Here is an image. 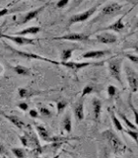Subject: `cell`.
<instances>
[{
  "instance_id": "cell-29",
  "label": "cell",
  "mask_w": 138,
  "mask_h": 158,
  "mask_svg": "<svg viewBox=\"0 0 138 158\" xmlns=\"http://www.w3.org/2000/svg\"><path fill=\"white\" fill-rule=\"evenodd\" d=\"M67 106V102L64 101V100H61V101H58L56 103V109H57V114H61L64 110H65V108Z\"/></svg>"
},
{
  "instance_id": "cell-28",
  "label": "cell",
  "mask_w": 138,
  "mask_h": 158,
  "mask_svg": "<svg viewBox=\"0 0 138 158\" xmlns=\"http://www.w3.org/2000/svg\"><path fill=\"white\" fill-rule=\"evenodd\" d=\"M12 152L18 158H23L26 156V150L24 148H12Z\"/></svg>"
},
{
  "instance_id": "cell-4",
  "label": "cell",
  "mask_w": 138,
  "mask_h": 158,
  "mask_svg": "<svg viewBox=\"0 0 138 158\" xmlns=\"http://www.w3.org/2000/svg\"><path fill=\"white\" fill-rule=\"evenodd\" d=\"M98 7H99V5H96V6L88 9V10H86V11H84V12L72 15V16L70 17V19L68 20V27H70L71 25L75 24V23L86 21V20H88L89 18L92 17L93 15L95 14V12L98 10Z\"/></svg>"
},
{
  "instance_id": "cell-34",
  "label": "cell",
  "mask_w": 138,
  "mask_h": 158,
  "mask_svg": "<svg viewBox=\"0 0 138 158\" xmlns=\"http://www.w3.org/2000/svg\"><path fill=\"white\" fill-rule=\"evenodd\" d=\"M19 138H20V140H21L22 144H23L24 146H28V145H29V137H28V135L19 136Z\"/></svg>"
},
{
  "instance_id": "cell-31",
  "label": "cell",
  "mask_w": 138,
  "mask_h": 158,
  "mask_svg": "<svg viewBox=\"0 0 138 158\" xmlns=\"http://www.w3.org/2000/svg\"><path fill=\"white\" fill-rule=\"evenodd\" d=\"M39 113H41V115L43 116V117H51V111L49 110V109L46 108V107H41L39 108Z\"/></svg>"
},
{
  "instance_id": "cell-2",
  "label": "cell",
  "mask_w": 138,
  "mask_h": 158,
  "mask_svg": "<svg viewBox=\"0 0 138 158\" xmlns=\"http://www.w3.org/2000/svg\"><path fill=\"white\" fill-rule=\"evenodd\" d=\"M123 61L122 57H113L108 61V71L110 75L116 79V81L120 82L121 86H123V83L121 80V63Z\"/></svg>"
},
{
  "instance_id": "cell-17",
  "label": "cell",
  "mask_w": 138,
  "mask_h": 158,
  "mask_svg": "<svg viewBox=\"0 0 138 158\" xmlns=\"http://www.w3.org/2000/svg\"><path fill=\"white\" fill-rule=\"evenodd\" d=\"M3 116L7 118V120H9L10 122H11L13 125L15 127H17L19 130H22L23 127H26V123H25L21 118L16 117V116H11V115H5V114H3Z\"/></svg>"
},
{
  "instance_id": "cell-16",
  "label": "cell",
  "mask_w": 138,
  "mask_h": 158,
  "mask_svg": "<svg viewBox=\"0 0 138 158\" xmlns=\"http://www.w3.org/2000/svg\"><path fill=\"white\" fill-rule=\"evenodd\" d=\"M36 130L38 131V135H39V137H41L43 141L51 142V143L52 142V137L53 136H51L49 132L47 131V130L43 126H41V125L36 126Z\"/></svg>"
},
{
  "instance_id": "cell-35",
  "label": "cell",
  "mask_w": 138,
  "mask_h": 158,
  "mask_svg": "<svg viewBox=\"0 0 138 158\" xmlns=\"http://www.w3.org/2000/svg\"><path fill=\"white\" fill-rule=\"evenodd\" d=\"M18 108L20 109V110H22V111H28V109H29V106H28V104L27 103H25V102H21V103H19L18 104Z\"/></svg>"
},
{
  "instance_id": "cell-22",
  "label": "cell",
  "mask_w": 138,
  "mask_h": 158,
  "mask_svg": "<svg viewBox=\"0 0 138 158\" xmlns=\"http://www.w3.org/2000/svg\"><path fill=\"white\" fill-rule=\"evenodd\" d=\"M34 92L30 90L28 88H24V87H21L18 89V95L20 98H29L31 96H34Z\"/></svg>"
},
{
  "instance_id": "cell-39",
  "label": "cell",
  "mask_w": 138,
  "mask_h": 158,
  "mask_svg": "<svg viewBox=\"0 0 138 158\" xmlns=\"http://www.w3.org/2000/svg\"><path fill=\"white\" fill-rule=\"evenodd\" d=\"M132 48H133V49H134V51H135V52H136L138 53V44H135V46H134V47H133Z\"/></svg>"
},
{
  "instance_id": "cell-27",
  "label": "cell",
  "mask_w": 138,
  "mask_h": 158,
  "mask_svg": "<svg viewBox=\"0 0 138 158\" xmlns=\"http://www.w3.org/2000/svg\"><path fill=\"white\" fill-rule=\"evenodd\" d=\"M117 93H118V90L115 85H108V98L110 99L115 98L117 95Z\"/></svg>"
},
{
  "instance_id": "cell-14",
  "label": "cell",
  "mask_w": 138,
  "mask_h": 158,
  "mask_svg": "<svg viewBox=\"0 0 138 158\" xmlns=\"http://www.w3.org/2000/svg\"><path fill=\"white\" fill-rule=\"evenodd\" d=\"M92 106H93V114H94V120L97 123L100 122L101 114H102V102L98 98H94L92 100Z\"/></svg>"
},
{
  "instance_id": "cell-30",
  "label": "cell",
  "mask_w": 138,
  "mask_h": 158,
  "mask_svg": "<svg viewBox=\"0 0 138 158\" xmlns=\"http://www.w3.org/2000/svg\"><path fill=\"white\" fill-rule=\"evenodd\" d=\"M128 103H129V107L131 109V111L133 112V115H134V118H135V123H136V126L138 127V111L136 110V109L133 107L132 103H131V97H129V99H128Z\"/></svg>"
},
{
  "instance_id": "cell-23",
  "label": "cell",
  "mask_w": 138,
  "mask_h": 158,
  "mask_svg": "<svg viewBox=\"0 0 138 158\" xmlns=\"http://www.w3.org/2000/svg\"><path fill=\"white\" fill-rule=\"evenodd\" d=\"M14 71L17 74H19V75H24V76H28L31 74L30 69L23 66V65H16L14 67Z\"/></svg>"
},
{
  "instance_id": "cell-20",
  "label": "cell",
  "mask_w": 138,
  "mask_h": 158,
  "mask_svg": "<svg viewBox=\"0 0 138 158\" xmlns=\"http://www.w3.org/2000/svg\"><path fill=\"white\" fill-rule=\"evenodd\" d=\"M62 126L63 128L65 130L66 132H71L72 131V122H71V118L69 116V114H66V116L64 117L63 122H62Z\"/></svg>"
},
{
  "instance_id": "cell-5",
  "label": "cell",
  "mask_w": 138,
  "mask_h": 158,
  "mask_svg": "<svg viewBox=\"0 0 138 158\" xmlns=\"http://www.w3.org/2000/svg\"><path fill=\"white\" fill-rule=\"evenodd\" d=\"M125 75L127 78V82L129 88L132 93H135L138 91V73L132 69L129 65H125L124 67Z\"/></svg>"
},
{
  "instance_id": "cell-11",
  "label": "cell",
  "mask_w": 138,
  "mask_h": 158,
  "mask_svg": "<svg viewBox=\"0 0 138 158\" xmlns=\"http://www.w3.org/2000/svg\"><path fill=\"white\" fill-rule=\"evenodd\" d=\"M96 40L101 44H110L116 43L117 37L112 33H101V34H98L96 36Z\"/></svg>"
},
{
  "instance_id": "cell-36",
  "label": "cell",
  "mask_w": 138,
  "mask_h": 158,
  "mask_svg": "<svg viewBox=\"0 0 138 158\" xmlns=\"http://www.w3.org/2000/svg\"><path fill=\"white\" fill-rule=\"evenodd\" d=\"M29 114L33 118H39V113H38V111L36 110V109H32V110H30Z\"/></svg>"
},
{
  "instance_id": "cell-9",
  "label": "cell",
  "mask_w": 138,
  "mask_h": 158,
  "mask_svg": "<svg viewBox=\"0 0 138 158\" xmlns=\"http://www.w3.org/2000/svg\"><path fill=\"white\" fill-rule=\"evenodd\" d=\"M52 40H65V41H72V42H82L89 40V35L83 33H69L61 37H55Z\"/></svg>"
},
{
  "instance_id": "cell-32",
  "label": "cell",
  "mask_w": 138,
  "mask_h": 158,
  "mask_svg": "<svg viewBox=\"0 0 138 158\" xmlns=\"http://www.w3.org/2000/svg\"><path fill=\"white\" fill-rule=\"evenodd\" d=\"M125 57H127L131 62L138 64V56H135V54H131V53H125Z\"/></svg>"
},
{
  "instance_id": "cell-15",
  "label": "cell",
  "mask_w": 138,
  "mask_h": 158,
  "mask_svg": "<svg viewBox=\"0 0 138 158\" xmlns=\"http://www.w3.org/2000/svg\"><path fill=\"white\" fill-rule=\"evenodd\" d=\"M74 116H75L76 120L78 122L83 121V118H84V101H83V98H81L80 100L76 103V105L74 106Z\"/></svg>"
},
{
  "instance_id": "cell-8",
  "label": "cell",
  "mask_w": 138,
  "mask_h": 158,
  "mask_svg": "<svg viewBox=\"0 0 138 158\" xmlns=\"http://www.w3.org/2000/svg\"><path fill=\"white\" fill-rule=\"evenodd\" d=\"M2 39H7L9 41H12L13 43L17 44L18 46H26V44H34V39H29L25 38V36H10V35H5L1 34Z\"/></svg>"
},
{
  "instance_id": "cell-38",
  "label": "cell",
  "mask_w": 138,
  "mask_h": 158,
  "mask_svg": "<svg viewBox=\"0 0 138 158\" xmlns=\"http://www.w3.org/2000/svg\"><path fill=\"white\" fill-rule=\"evenodd\" d=\"M133 30H138V18L136 20V23L134 25V27H133Z\"/></svg>"
},
{
  "instance_id": "cell-13",
  "label": "cell",
  "mask_w": 138,
  "mask_h": 158,
  "mask_svg": "<svg viewBox=\"0 0 138 158\" xmlns=\"http://www.w3.org/2000/svg\"><path fill=\"white\" fill-rule=\"evenodd\" d=\"M124 16H121L120 18H118L116 22H113L112 24H111L110 26L106 27L105 29H103V31H113V32H117V33H120L122 32L123 30L125 29V25L123 23L122 19Z\"/></svg>"
},
{
  "instance_id": "cell-19",
  "label": "cell",
  "mask_w": 138,
  "mask_h": 158,
  "mask_svg": "<svg viewBox=\"0 0 138 158\" xmlns=\"http://www.w3.org/2000/svg\"><path fill=\"white\" fill-rule=\"evenodd\" d=\"M41 28L39 27H29V28H26L22 30V31H19V32H16V35L18 36H26V35H37L39 32H41Z\"/></svg>"
},
{
  "instance_id": "cell-24",
  "label": "cell",
  "mask_w": 138,
  "mask_h": 158,
  "mask_svg": "<svg viewBox=\"0 0 138 158\" xmlns=\"http://www.w3.org/2000/svg\"><path fill=\"white\" fill-rule=\"evenodd\" d=\"M74 52V48H66L64 49L61 53V61H68L72 56V53Z\"/></svg>"
},
{
  "instance_id": "cell-40",
  "label": "cell",
  "mask_w": 138,
  "mask_h": 158,
  "mask_svg": "<svg viewBox=\"0 0 138 158\" xmlns=\"http://www.w3.org/2000/svg\"><path fill=\"white\" fill-rule=\"evenodd\" d=\"M20 1H22V0H16V1H15V2H12L11 4H14V3H16V2H20Z\"/></svg>"
},
{
  "instance_id": "cell-25",
  "label": "cell",
  "mask_w": 138,
  "mask_h": 158,
  "mask_svg": "<svg viewBox=\"0 0 138 158\" xmlns=\"http://www.w3.org/2000/svg\"><path fill=\"white\" fill-rule=\"evenodd\" d=\"M95 91H96V89H95V87H94L93 85H86L85 87L83 88V90H82L81 98H84L87 95H90V94L94 93Z\"/></svg>"
},
{
  "instance_id": "cell-3",
  "label": "cell",
  "mask_w": 138,
  "mask_h": 158,
  "mask_svg": "<svg viewBox=\"0 0 138 158\" xmlns=\"http://www.w3.org/2000/svg\"><path fill=\"white\" fill-rule=\"evenodd\" d=\"M121 9H122V5L118 4L117 2L108 3V4L105 5V6L102 8L101 12L99 13V15H98L97 20L102 19L104 17H108V16L112 17V16H115V15H116L117 13H120L121 11Z\"/></svg>"
},
{
  "instance_id": "cell-12",
  "label": "cell",
  "mask_w": 138,
  "mask_h": 158,
  "mask_svg": "<svg viewBox=\"0 0 138 158\" xmlns=\"http://www.w3.org/2000/svg\"><path fill=\"white\" fill-rule=\"evenodd\" d=\"M112 52L108 49H103V51H89L82 54V58H91V59H98L111 54Z\"/></svg>"
},
{
  "instance_id": "cell-37",
  "label": "cell",
  "mask_w": 138,
  "mask_h": 158,
  "mask_svg": "<svg viewBox=\"0 0 138 158\" xmlns=\"http://www.w3.org/2000/svg\"><path fill=\"white\" fill-rule=\"evenodd\" d=\"M84 1V0H73V3H72V5H71V9H74L75 7H77V6H79L82 2Z\"/></svg>"
},
{
  "instance_id": "cell-41",
  "label": "cell",
  "mask_w": 138,
  "mask_h": 158,
  "mask_svg": "<svg viewBox=\"0 0 138 158\" xmlns=\"http://www.w3.org/2000/svg\"><path fill=\"white\" fill-rule=\"evenodd\" d=\"M92 1H94V0H92Z\"/></svg>"
},
{
  "instance_id": "cell-21",
  "label": "cell",
  "mask_w": 138,
  "mask_h": 158,
  "mask_svg": "<svg viewBox=\"0 0 138 158\" xmlns=\"http://www.w3.org/2000/svg\"><path fill=\"white\" fill-rule=\"evenodd\" d=\"M118 116H120V118H121V121H123V123H125L126 127H127L128 128H130V130H133V131H138V127H136V126L133 125V123H132L129 120H128L127 117L124 115V114L121 113V112H118Z\"/></svg>"
},
{
  "instance_id": "cell-1",
  "label": "cell",
  "mask_w": 138,
  "mask_h": 158,
  "mask_svg": "<svg viewBox=\"0 0 138 158\" xmlns=\"http://www.w3.org/2000/svg\"><path fill=\"white\" fill-rule=\"evenodd\" d=\"M103 137L107 140L108 145L116 153H124L126 150V145L118 137L115 132L111 130H107L102 132Z\"/></svg>"
},
{
  "instance_id": "cell-10",
  "label": "cell",
  "mask_w": 138,
  "mask_h": 158,
  "mask_svg": "<svg viewBox=\"0 0 138 158\" xmlns=\"http://www.w3.org/2000/svg\"><path fill=\"white\" fill-rule=\"evenodd\" d=\"M47 6V4H44L43 6H41L39 8H38V9H34V10H32V11H30V12H28L27 14H25L24 16H23V18L21 19V21H19L18 22V25H23V24H26V23H28V22H30L31 20H33V19H34V18H37L39 15V13H41L42 11H43V9L46 8Z\"/></svg>"
},
{
  "instance_id": "cell-26",
  "label": "cell",
  "mask_w": 138,
  "mask_h": 158,
  "mask_svg": "<svg viewBox=\"0 0 138 158\" xmlns=\"http://www.w3.org/2000/svg\"><path fill=\"white\" fill-rule=\"evenodd\" d=\"M125 133H127L128 135H129L133 140H135L136 142V145H137V148H138V131H133V130H123Z\"/></svg>"
},
{
  "instance_id": "cell-33",
  "label": "cell",
  "mask_w": 138,
  "mask_h": 158,
  "mask_svg": "<svg viewBox=\"0 0 138 158\" xmlns=\"http://www.w3.org/2000/svg\"><path fill=\"white\" fill-rule=\"evenodd\" d=\"M69 0H59V1L56 3V8L58 9H62L66 6V5L68 4Z\"/></svg>"
},
{
  "instance_id": "cell-6",
  "label": "cell",
  "mask_w": 138,
  "mask_h": 158,
  "mask_svg": "<svg viewBox=\"0 0 138 158\" xmlns=\"http://www.w3.org/2000/svg\"><path fill=\"white\" fill-rule=\"evenodd\" d=\"M7 48H9L10 51L13 52L14 53H16V54H18V56H22V57H25V58H29V59H32V58H34V59H39V60L47 61V62H51V63H53V64H57V65H60V62L51 60V59H48V58H47V57H43V56H38V54L18 51V49H15V48H13L12 47H10V46H7Z\"/></svg>"
},
{
  "instance_id": "cell-18",
  "label": "cell",
  "mask_w": 138,
  "mask_h": 158,
  "mask_svg": "<svg viewBox=\"0 0 138 158\" xmlns=\"http://www.w3.org/2000/svg\"><path fill=\"white\" fill-rule=\"evenodd\" d=\"M108 113H110V116L112 118V123H113V127H116V130L118 131H123V127L121 125V123L120 122V120L117 118V117L116 116L115 114V111L112 110V109H108Z\"/></svg>"
},
{
  "instance_id": "cell-7",
  "label": "cell",
  "mask_w": 138,
  "mask_h": 158,
  "mask_svg": "<svg viewBox=\"0 0 138 158\" xmlns=\"http://www.w3.org/2000/svg\"><path fill=\"white\" fill-rule=\"evenodd\" d=\"M104 62H75V61H60V65H63L67 68H70L72 70H79L81 68H85L88 66H91V65H95V66H100L103 65Z\"/></svg>"
}]
</instances>
